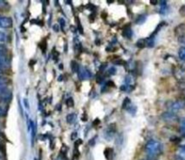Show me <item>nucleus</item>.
Wrapping results in <instances>:
<instances>
[{
    "mask_svg": "<svg viewBox=\"0 0 185 160\" xmlns=\"http://www.w3.org/2000/svg\"><path fill=\"white\" fill-rule=\"evenodd\" d=\"M76 137H77V133H76V132L72 133V135H71V140H74Z\"/></svg>",
    "mask_w": 185,
    "mask_h": 160,
    "instance_id": "obj_36",
    "label": "nucleus"
},
{
    "mask_svg": "<svg viewBox=\"0 0 185 160\" xmlns=\"http://www.w3.org/2000/svg\"><path fill=\"white\" fill-rule=\"evenodd\" d=\"M0 160H3V158H2V156H1V155H0Z\"/></svg>",
    "mask_w": 185,
    "mask_h": 160,
    "instance_id": "obj_42",
    "label": "nucleus"
},
{
    "mask_svg": "<svg viewBox=\"0 0 185 160\" xmlns=\"http://www.w3.org/2000/svg\"><path fill=\"white\" fill-rule=\"evenodd\" d=\"M78 73H79V77H80V79H88V78H90V77H91L90 72H89L87 69H80V71H79Z\"/></svg>",
    "mask_w": 185,
    "mask_h": 160,
    "instance_id": "obj_7",
    "label": "nucleus"
},
{
    "mask_svg": "<svg viewBox=\"0 0 185 160\" xmlns=\"http://www.w3.org/2000/svg\"><path fill=\"white\" fill-rule=\"evenodd\" d=\"M40 47H41L42 51L44 53V52L46 51V49H47V42H46V40H43V41L40 43Z\"/></svg>",
    "mask_w": 185,
    "mask_h": 160,
    "instance_id": "obj_16",
    "label": "nucleus"
},
{
    "mask_svg": "<svg viewBox=\"0 0 185 160\" xmlns=\"http://www.w3.org/2000/svg\"><path fill=\"white\" fill-rule=\"evenodd\" d=\"M2 134H3V133H2L1 132H0V137H1V136H2Z\"/></svg>",
    "mask_w": 185,
    "mask_h": 160,
    "instance_id": "obj_44",
    "label": "nucleus"
},
{
    "mask_svg": "<svg viewBox=\"0 0 185 160\" xmlns=\"http://www.w3.org/2000/svg\"><path fill=\"white\" fill-rule=\"evenodd\" d=\"M116 72V69L114 67H112L109 69H108V75H115Z\"/></svg>",
    "mask_w": 185,
    "mask_h": 160,
    "instance_id": "obj_24",
    "label": "nucleus"
},
{
    "mask_svg": "<svg viewBox=\"0 0 185 160\" xmlns=\"http://www.w3.org/2000/svg\"><path fill=\"white\" fill-rule=\"evenodd\" d=\"M24 102L25 107H26V108H28V107H29V104L27 103V100H26V99H24Z\"/></svg>",
    "mask_w": 185,
    "mask_h": 160,
    "instance_id": "obj_35",
    "label": "nucleus"
},
{
    "mask_svg": "<svg viewBox=\"0 0 185 160\" xmlns=\"http://www.w3.org/2000/svg\"><path fill=\"white\" fill-rule=\"evenodd\" d=\"M130 104H131L130 99H129L128 97H126V98L124 99V101H123V104H122V108H123V109H128V106L130 105Z\"/></svg>",
    "mask_w": 185,
    "mask_h": 160,
    "instance_id": "obj_14",
    "label": "nucleus"
},
{
    "mask_svg": "<svg viewBox=\"0 0 185 160\" xmlns=\"http://www.w3.org/2000/svg\"><path fill=\"white\" fill-rule=\"evenodd\" d=\"M108 84V86H115V84L112 82V81H109L108 83H107Z\"/></svg>",
    "mask_w": 185,
    "mask_h": 160,
    "instance_id": "obj_33",
    "label": "nucleus"
},
{
    "mask_svg": "<svg viewBox=\"0 0 185 160\" xmlns=\"http://www.w3.org/2000/svg\"><path fill=\"white\" fill-rule=\"evenodd\" d=\"M6 7H7V3L6 1H3V0H0V9L5 8Z\"/></svg>",
    "mask_w": 185,
    "mask_h": 160,
    "instance_id": "obj_26",
    "label": "nucleus"
},
{
    "mask_svg": "<svg viewBox=\"0 0 185 160\" xmlns=\"http://www.w3.org/2000/svg\"><path fill=\"white\" fill-rule=\"evenodd\" d=\"M9 65H10V62H9V59L7 58V56L0 54V70L7 69Z\"/></svg>",
    "mask_w": 185,
    "mask_h": 160,
    "instance_id": "obj_4",
    "label": "nucleus"
},
{
    "mask_svg": "<svg viewBox=\"0 0 185 160\" xmlns=\"http://www.w3.org/2000/svg\"><path fill=\"white\" fill-rule=\"evenodd\" d=\"M81 144H82V140H77L76 142H75V148H78V146H80Z\"/></svg>",
    "mask_w": 185,
    "mask_h": 160,
    "instance_id": "obj_27",
    "label": "nucleus"
},
{
    "mask_svg": "<svg viewBox=\"0 0 185 160\" xmlns=\"http://www.w3.org/2000/svg\"><path fill=\"white\" fill-rule=\"evenodd\" d=\"M163 119L166 121H175L177 119V116L174 113L172 112H167V113H164L163 115H162Z\"/></svg>",
    "mask_w": 185,
    "mask_h": 160,
    "instance_id": "obj_6",
    "label": "nucleus"
},
{
    "mask_svg": "<svg viewBox=\"0 0 185 160\" xmlns=\"http://www.w3.org/2000/svg\"><path fill=\"white\" fill-rule=\"evenodd\" d=\"M66 104H67L68 107H73L74 106V101H73V99L71 97L68 98L66 100Z\"/></svg>",
    "mask_w": 185,
    "mask_h": 160,
    "instance_id": "obj_18",
    "label": "nucleus"
},
{
    "mask_svg": "<svg viewBox=\"0 0 185 160\" xmlns=\"http://www.w3.org/2000/svg\"><path fill=\"white\" fill-rule=\"evenodd\" d=\"M101 81H102V77H99L97 78V82H98V83H100Z\"/></svg>",
    "mask_w": 185,
    "mask_h": 160,
    "instance_id": "obj_38",
    "label": "nucleus"
},
{
    "mask_svg": "<svg viewBox=\"0 0 185 160\" xmlns=\"http://www.w3.org/2000/svg\"><path fill=\"white\" fill-rule=\"evenodd\" d=\"M89 145H90V146H94V145H95V140H94V139H92V140H90Z\"/></svg>",
    "mask_w": 185,
    "mask_h": 160,
    "instance_id": "obj_32",
    "label": "nucleus"
},
{
    "mask_svg": "<svg viewBox=\"0 0 185 160\" xmlns=\"http://www.w3.org/2000/svg\"><path fill=\"white\" fill-rule=\"evenodd\" d=\"M71 69H72V71L73 72H79L80 71V68H79V64L75 61V60H72L71 62Z\"/></svg>",
    "mask_w": 185,
    "mask_h": 160,
    "instance_id": "obj_12",
    "label": "nucleus"
},
{
    "mask_svg": "<svg viewBox=\"0 0 185 160\" xmlns=\"http://www.w3.org/2000/svg\"><path fill=\"white\" fill-rule=\"evenodd\" d=\"M63 77V76H60V77H59V81H60L61 79H63V77Z\"/></svg>",
    "mask_w": 185,
    "mask_h": 160,
    "instance_id": "obj_39",
    "label": "nucleus"
},
{
    "mask_svg": "<svg viewBox=\"0 0 185 160\" xmlns=\"http://www.w3.org/2000/svg\"><path fill=\"white\" fill-rule=\"evenodd\" d=\"M128 111L130 113L134 114V113L136 112V107L135 105L131 104V105H129V106H128Z\"/></svg>",
    "mask_w": 185,
    "mask_h": 160,
    "instance_id": "obj_19",
    "label": "nucleus"
},
{
    "mask_svg": "<svg viewBox=\"0 0 185 160\" xmlns=\"http://www.w3.org/2000/svg\"><path fill=\"white\" fill-rule=\"evenodd\" d=\"M13 25V20L11 17L1 16L0 15V27L1 28H10Z\"/></svg>",
    "mask_w": 185,
    "mask_h": 160,
    "instance_id": "obj_2",
    "label": "nucleus"
},
{
    "mask_svg": "<svg viewBox=\"0 0 185 160\" xmlns=\"http://www.w3.org/2000/svg\"><path fill=\"white\" fill-rule=\"evenodd\" d=\"M106 67H107V65H106V64H104V65H102V66H101L100 70H101V71H102V70H104V69H105Z\"/></svg>",
    "mask_w": 185,
    "mask_h": 160,
    "instance_id": "obj_37",
    "label": "nucleus"
},
{
    "mask_svg": "<svg viewBox=\"0 0 185 160\" xmlns=\"http://www.w3.org/2000/svg\"><path fill=\"white\" fill-rule=\"evenodd\" d=\"M178 55H179V58L181 59V60H185V47H181L179 51H178Z\"/></svg>",
    "mask_w": 185,
    "mask_h": 160,
    "instance_id": "obj_15",
    "label": "nucleus"
},
{
    "mask_svg": "<svg viewBox=\"0 0 185 160\" xmlns=\"http://www.w3.org/2000/svg\"><path fill=\"white\" fill-rule=\"evenodd\" d=\"M11 97H12L11 93L8 92V91H6V92L1 95V96H0V100H1L3 103L7 104V103H9V102L11 101Z\"/></svg>",
    "mask_w": 185,
    "mask_h": 160,
    "instance_id": "obj_8",
    "label": "nucleus"
},
{
    "mask_svg": "<svg viewBox=\"0 0 185 160\" xmlns=\"http://www.w3.org/2000/svg\"><path fill=\"white\" fill-rule=\"evenodd\" d=\"M145 40H139L137 42H136V46L138 47V48H140V49H143V48H144V46H145V42H144Z\"/></svg>",
    "mask_w": 185,
    "mask_h": 160,
    "instance_id": "obj_17",
    "label": "nucleus"
},
{
    "mask_svg": "<svg viewBox=\"0 0 185 160\" xmlns=\"http://www.w3.org/2000/svg\"><path fill=\"white\" fill-rule=\"evenodd\" d=\"M123 35L127 38L132 37V31L130 28V24H127L124 28H123Z\"/></svg>",
    "mask_w": 185,
    "mask_h": 160,
    "instance_id": "obj_9",
    "label": "nucleus"
},
{
    "mask_svg": "<svg viewBox=\"0 0 185 160\" xmlns=\"http://www.w3.org/2000/svg\"><path fill=\"white\" fill-rule=\"evenodd\" d=\"M168 107L171 110V112L174 113V112H177L182 109L184 107V103L182 101H175V102L171 103V105H168Z\"/></svg>",
    "mask_w": 185,
    "mask_h": 160,
    "instance_id": "obj_3",
    "label": "nucleus"
},
{
    "mask_svg": "<svg viewBox=\"0 0 185 160\" xmlns=\"http://www.w3.org/2000/svg\"><path fill=\"white\" fill-rule=\"evenodd\" d=\"M74 156H75V157H79V156H80V152H79L78 148H75V150H74Z\"/></svg>",
    "mask_w": 185,
    "mask_h": 160,
    "instance_id": "obj_31",
    "label": "nucleus"
},
{
    "mask_svg": "<svg viewBox=\"0 0 185 160\" xmlns=\"http://www.w3.org/2000/svg\"><path fill=\"white\" fill-rule=\"evenodd\" d=\"M100 123V119H96V120L93 121V125H94V126H98Z\"/></svg>",
    "mask_w": 185,
    "mask_h": 160,
    "instance_id": "obj_29",
    "label": "nucleus"
},
{
    "mask_svg": "<svg viewBox=\"0 0 185 160\" xmlns=\"http://www.w3.org/2000/svg\"><path fill=\"white\" fill-rule=\"evenodd\" d=\"M144 149H145V152L147 153V155L159 156V154L162 151V146H161L160 142L152 140L146 143Z\"/></svg>",
    "mask_w": 185,
    "mask_h": 160,
    "instance_id": "obj_1",
    "label": "nucleus"
},
{
    "mask_svg": "<svg viewBox=\"0 0 185 160\" xmlns=\"http://www.w3.org/2000/svg\"><path fill=\"white\" fill-rule=\"evenodd\" d=\"M7 52V49L3 46V45H0V54H2V55H6Z\"/></svg>",
    "mask_w": 185,
    "mask_h": 160,
    "instance_id": "obj_22",
    "label": "nucleus"
},
{
    "mask_svg": "<svg viewBox=\"0 0 185 160\" xmlns=\"http://www.w3.org/2000/svg\"><path fill=\"white\" fill-rule=\"evenodd\" d=\"M1 148H2V145L0 144V150H1Z\"/></svg>",
    "mask_w": 185,
    "mask_h": 160,
    "instance_id": "obj_43",
    "label": "nucleus"
},
{
    "mask_svg": "<svg viewBox=\"0 0 185 160\" xmlns=\"http://www.w3.org/2000/svg\"><path fill=\"white\" fill-rule=\"evenodd\" d=\"M7 114V109L3 106H0V117H4Z\"/></svg>",
    "mask_w": 185,
    "mask_h": 160,
    "instance_id": "obj_21",
    "label": "nucleus"
},
{
    "mask_svg": "<svg viewBox=\"0 0 185 160\" xmlns=\"http://www.w3.org/2000/svg\"><path fill=\"white\" fill-rule=\"evenodd\" d=\"M1 75H2V70H0V77H1Z\"/></svg>",
    "mask_w": 185,
    "mask_h": 160,
    "instance_id": "obj_41",
    "label": "nucleus"
},
{
    "mask_svg": "<svg viewBox=\"0 0 185 160\" xmlns=\"http://www.w3.org/2000/svg\"><path fill=\"white\" fill-rule=\"evenodd\" d=\"M52 29H53L54 31H56V33H58V31H60V27H59L58 24H54V25L52 26Z\"/></svg>",
    "mask_w": 185,
    "mask_h": 160,
    "instance_id": "obj_28",
    "label": "nucleus"
},
{
    "mask_svg": "<svg viewBox=\"0 0 185 160\" xmlns=\"http://www.w3.org/2000/svg\"><path fill=\"white\" fill-rule=\"evenodd\" d=\"M66 120H67V122L69 124H73L77 120V115L75 113H70V114L67 115Z\"/></svg>",
    "mask_w": 185,
    "mask_h": 160,
    "instance_id": "obj_11",
    "label": "nucleus"
},
{
    "mask_svg": "<svg viewBox=\"0 0 185 160\" xmlns=\"http://www.w3.org/2000/svg\"><path fill=\"white\" fill-rule=\"evenodd\" d=\"M59 22H60V24L61 29L64 31V27H65V21H64V19L63 18H60Z\"/></svg>",
    "mask_w": 185,
    "mask_h": 160,
    "instance_id": "obj_25",
    "label": "nucleus"
},
{
    "mask_svg": "<svg viewBox=\"0 0 185 160\" xmlns=\"http://www.w3.org/2000/svg\"><path fill=\"white\" fill-rule=\"evenodd\" d=\"M113 154H114V151H113V149L110 148H107L105 149V151H104V155H105V156H106V158H107L108 160H111V159H112V157H113Z\"/></svg>",
    "mask_w": 185,
    "mask_h": 160,
    "instance_id": "obj_10",
    "label": "nucleus"
},
{
    "mask_svg": "<svg viewBox=\"0 0 185 160\" xmlns=\"http://www.w3.org/2000/svg\"><path fill=\"white\" fill-rule=\"evenodd\" d=\"M7 38H8V36H7V34L5 33V31H0V42H7Z\"/></svg>",
    "mask_w": 185,
    "mask_h": 160,
    "instance_id": "obj_13",
    "label": "nucleus"
},
{
    "mask_svg": "<svg viewBox=\"0 0 185 160\" xmlns=\"http://www.w3.org/2000/svg\"><path fill=\"white\" fill-rule=\"evenodd\" d=\"M158 3H159V2H158V1H156V0H151V1H150V4H151V5H153V6H156Z\"/></svg>",
    "mask_w": 185,
    "mask_h": 160,
    "instance_id": "obj_30",
    "label": "nucleus"
},
{
    "mask_svg": "<svg viewBox=\"0 0 185 160\" xmlns=\"http://www.w3.org/2000/svg\"><path fill=\"white\" fill-rule=\"evenodd\" d=\"M145 18H146L145 15H140V16L136 19V23H139V24H141V23H143L145 21Z\"/></svg>",
    "mask_w": 185,
    "mask_h": 160,
    "instance_id": "obj_20",
    "label": "nucleus"
},
{
    "mask_svg": "<svg viewBox=\"0 0 185 160\" xmlns=\"http://www.w3.org/2000/svg\"><path fill=\"white\" fill-rule=\"evenodd\" d=\"M8 80L3 77H0V96L7 91V86Z\"/></svg>",
    "mask_w": 185,
    "mask_h": 160,
    "instance_id": "obj_5",
    "label": "nucleus"
},
{
    "mask_svg": "<svg viewBox=\"0 0 185 160\" xmlns=\"http://www.w3.org/2000/svg\"><path fill=\"white\" fill-rule=\"evenodd\" d=\"M81 120H82L83 121H87V115H86V114H84V115L82 116Z\"/></svg>",
    "mask_w": 185,
    "mask_h": 160,
    "instance_id": "obj_34",
    "label": "nucleus"
},
{
    "mask_svg": "<svg viewBox=\"0 0 185 160\" xmlns=\"http://www.w3.org/2000/svg\"><path fill=\"white\" fill-rule=\"evenodd\" d=\"M181 132H185V118L181 119Z\"/></svg>",
    "mask_w": 185,
    "mask_h": 160,
    "instance_id": "obj_23",
    "label": "nucleus"
},
{
    "mask_svg": "<svg viewBox=\"0 0 185 160\" xmlns=\"http://www.w3.org/2000/svg\"><path fill=\"white\" fill-rule=\"evenodd\" d=\"M60 69H63V65H61V64L60 65Z\"/></svg>",
    "mask_w": 185,
    "mask_h": 160,
    "instance_id": "obj_40",
    "label": "nucleus"
}]
</instances>
